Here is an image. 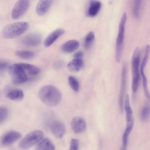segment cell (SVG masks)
Wrapping results in <instances>:
<instances>
[{"label": "cell", "instance_id": "484cf974", "mask_svg": "<svg viewBox=\"0 0 150 150\" xmlns=\"http://www.w3.org/2000/svg\"><path fill=\"white\" fill-rule=\"evenodd\" d=\"M150 52V45L147 44L146 47L144 55L142 61L140 69H144L149 59Z\"/></svg>", "mask_w": 150, "mask_h": 150}, {"label": "cell", "instance_id": "3957f363", "mask_svg": "<svg viewBox=\"0 0 150 150\" xmlns=\"http://www.w3.org/2000/svg\"><path fill=\"white\" fill-rule=\"evenodd\" d=\"M140 59V49L139 47H137L133 52L131 60L132 88L134 93L136 92L139 87L140 77L139 72Z\"/></svg>", "mask_w": 150, "mask_h": 150}, {"label": "cell", "instance_id": "ba28073f", "mask_svg": "<svg viewBox=\"0 0 150 150\" xmlns=\"http://www.w3.org/2000/svg\"><path fill=\"white\" fill-rule=\"evenodd\" d=\"M127 79V69L124 64L122 68L121 76V84L119 98V105L120 111L122 112L123 110L124 102L126 91Z\"/></svg>", "mask_w": 150, "mask_h": 150}, {"label": "cell", "instance_id": "d4e9b609", "mask_svg": "<svg viewBox=\"0 0 150 150\" xmlns=\"http://www.w3.org/2000/svg\"><path fill=\"white\" fill-rule=\"evenodd\" d=\"M69 84L72 90L76 92H78L79 88V82L77 79L73 76H70L68 78Z\"/></svg>", "mask_w": 150, "mask_h": 150}, {"label": "cell", "instance_id": "9c48e42d", "mask_svg": "<svg viewBox=\"0 0 150 150\" xmlns=\"http://www.w3.org/2000/svg\"><path fill=\"white\" fill-rule=\"evenodd\" d=\"M42 38V35L40 33L33 32L25 35L22 40L23 44L28 47H36L41 43Z\"/></svg>", "mask_w": 150, "mask_h": 150}, {"label": "cell", "instance_id": "5bb4252c", "mask_svg": "<svg viewBox=\"0 0 150 150\" xmlns=\"http://www.w3.org/2000/svg\"><path fill=\"white\" fill-rule=\"evenodd\" d=\"M71 126L72 129L76 133H80L84 131L86 127L84 119L79 116L76 117L72 120Z\"/></svg>", "mask_w": 150, "mask_h": 150}, {"label": "cell", "instance_id": "f546056e", "mask_svg": "<svg viewBox=\"0 0 150 150\" xmlns=\"http://www.w3.org/2000/svg\"><path fill=\"white\" fill-rule=\"evenodd\" d=\"M9 67L8 64L7 62L3 60H0V71L1 73L5 71Z\"/></svg>", "mask_w": 150, "mask_h": 150}, {"label": "cell", "instance_id": "603a6c76", "mask_svg": "<svg viewBox=\"0 0 150 150\" xmlns=\"http://www.w3.org/2000/svg\"><path fill=\"white\" fill-rule=\"evenodd\" d=\"M95 38V34L93 32L91 31L88 33L84 39V46L86 49H89L91 47Z\"/></svg>", "mask_w": 150, "mask_h": 150}, {"label": "cell", "instance_id": "d6986e66", "mask_svg": "<svg viewBox=\"0 0 150 150\" xmlns=\"http://www.w3.org/2000/svg\"><path fill=\"white\" fill-rule=\"evenodd\" d=\"M83 65V61L82 59L74 58L69 63L67 67L69 71L76 73L79 71Z\"/></svg>", "mask_w": 150, "mask_h": 150}, {"label": "cell", "instance_id": "e0dca14e", "mask_svg": "<svg viewBox=\"0 0 150 150\" xmlns=\"http://www.w3.org/2000/svg\"><path fill=\"white\" fill-rule=\"evenodd\" d=\"M79 42L75 40H69L64 43L61 47L62 50L66 53H71L76 50L79 47Z\"/></svg>", "mask_w": 150, "mask_h": 150}, {"label": "cell", "instance_id": "83f0119b", "mask_svg": "<svg viewBox=\"0 0 150 150\" xmlns=\"http://www.w3.org/2000/svg\"><path fill=\"white\" fill-rule=\"evenodd\" d=\"M8 114V109L4 107L0 108V123L4 122L6 119Z\"/></svg>", "mask_w": 150, "mask_h": 150}, {"label": "cell", "instance_id": "4fadbf2b", "mask_svg": "<svg viewBox=\"0 0 150 150\" xmlns=\"http://www.w3.org/2000/svg\"><path fill=\"white\" fill-rule=\"evenodd\" d=\"M124 108L126 113V126H134L133 113L130 104L129 97L128 94L125 95L124 100Z\"/></svg>", "mask_w": 150, "mask_h": 150}, {"label": "cell", "instance_id": "1f68e13d", "mask_svg": "<svg viewBox=\"0 0 150 150\" xmlns=\"http://www.w3.org/2000/svg\"><path fill=\"white\" fill-rule=\"evenodd\" d=\"M64 62L62 60H59L57 61L55 64V66L59 67H60L64 65Z\"/></svg>", "mask_w": 150, "mask_h": 150}, {"label": "cell", "instance_id": "9a60e30c", "mask_svg": "<svg viewBox=\"0 0 150 150\" xmlns=\"http://www.w3.org/2000/svg\"><path fill=\"white\" fill-rule=\"evenodd\" d=\"M50 129L54 134L57 137L60 138L65 132V127L64 124L59 121H54L50 125Z\"/></svg>", "mask_w": 150, "mask_h": 150}, {"label": "cell", "instance_id": "52a82bcc", "mask_svg": "<svg viewBox=\"0 0 150 150\" xmlns=\"http://www.w3.org/2000/svg\"><path fill=\"white\" fill-rule=\"evenodd\" d=\"M30 1L27 0L17 1L14 4L11 13V16L14 19L19 18L26 12L29 6Z\"/></svg>", "mask_w": 150, "mask_h": 150}, {"label": "cell", "instance_id": "cb8c5ba5", "mask_svg": "<svg viewBox=\"0 0 150 150\" xmlns=\"http://www.w3.org/2000/svg\"><path fill=\"white\" fill-rule=\"evenodd\" d=\"M150 112V105H145L143 108L140 114V118L142 122L146 121L148 118Z\"/></svg>", "mask_w": 150, "mask_h": 150}, {"label": "cell", "instance_id": "4316f807", "mask_svg": "<svg viewBox=\"0 0 150 150\" xmlns=\"http://www.w3.org/2000/svg\"><path fill=\"white\" fill-rule=\"evenodd\" d=\"M141 4V1L135 0L134 2L133 11L134 16L137 18H139V10Z\"/></svg>", "mask_w": 150, "mask_h": 150}, {"label": "cell", "instance_id": "8fae6325", "mask_svg": "<svg viewBox=\"0 0 150 150\" xmlns=\"http://www.w3.org/2000/svg\"><path fill=\"white\" fill-rule=\"evenodd\" d=\"M21 137V134L15 131H10L5 133L1 139V143L4 146L10 145L18 140Z\"/></svg>", "mask_w": 150, "mask_h": 150}, {"label": "cell", "instance_id": "f1b7e54d", "mask_svg": "<svg viewBox=\"0 0 150 150\" xmlns=\"http://www.w3.org/2000/svg\"><path fill=\"white\" fill-rule=\"evenodd\" d=\"M69 150H78L79 146V142L76 139H72L70 142Z\"/></svg>", "mask_w": 150, "mask_h": 150}, {"label": "cell", "instance_id": "5b68a950", "mask_svg": "<svg viewBox=\"0 0 150 150\" xmlns=\"http://www.w3.org/2000/svg\"><path fill=\"white\" fill-rule=\"evenodd\" d=\"M9 73L13 83L19 85L26 82L28 79V75L23 67L22 63H15L9 66Z\"/></svg>", "mask_w": 150, "mask_h": 150}, {"label": "cell", "instance_id": "2e32d148", "mask_svg": "<svg viewBox=\"0 0 150 150\" xmlns=\"http://www.w3.org/2000/svg\"><path fill=\"white\" fill-rule=\"evenodd\" d=\"M53 0H40L38 1L36 6L35 11L39 16L45 15L52 6Z\"/></svg>", "mask_w": 150, "mask_h": 150}, {"label": "cell", "instance_id": "4dcf8cb0", "mask_svg": "<svg viewBox=\"0 0 150 150\" xmlns=\"http://www.w3.org/2000/svg\"><path fill=\"white\" fill-rule=\"evenodd\" d=\"M83 55V52L81 50L76 52L74 55L75 58L81 59Z\"/></svg>", "mask_w": 150, "mask_h": 150}, {"label": "cell", "instance_id": "30bf717a", "mask_svg": "<svg viewBox=\"0 0 150 150\" xmlns=\"http://www.w3.org/2000/svg\"><path fill=\"white\" fill-rule=\"evenodd\" d=\"M4 91L6 97L11 100L20 101L24 98L23 92L20 89L7 86L5 87Z\"/></svg>", "mask_w": 150, "mask_h": 150}, {"label": "cell", "instance_id": "7c38bea8", "mask_svg": "<svg viewBox=\"0 0 150 150\" xmlns=\"http://www.w3.org/2000/svg\"><path fill=\"white\" fill-rule=\"evenodd\" d=\"M64 33V30L62 28H58L54 30L45 38L43 42L44 45L46 47H50Z\"/></svg>", "mask_w": 150, "mask_h": 150}, {"label": "cell", "instance_id": "ac0fdd59", "mask_svg": "<svg viewBox=\"0 0 150 150\" xmlns=\"http://www.w3.org/2000/svg\"><path fill=\"white\" fill-rule=\"evenodd\" d=\"M101 6V3L98 1L91 0L87 11L88 16L93 17L96 16L98 13Z\"/></svg>", "mask_w": 150, "mask_h": 150}, {"label": "cell", "instance_id": "8992f818", "mask_svg": "<svg viewBox=\"0 0 150 150\" xmlns=\"http://www.w3.org/2000/svg\"><path fill=\"white\" fill-rule=\"evenodd\" d=\"M43 132L39 130L33 131L24 137L20 141L19 146L23 149H27L35 145L42 139Z\"/></svg>", "mask_w": 150, "mask_h": 150}, {"label": "cell", "instance_id": "277c9868", "mask_svg": "<svg viewBox=\"0 0 150 150\" xmlns=\"http://www.w3.org/2000/svg\"><path fill=\"white\" fill-rule=\"evenodd\" d=\"M126 19V14L125 12L123 14L119 23L116 42L115 57L116 61L118 62L120 61L124 48L125 27Z\"/></svg>", "mask_w": 150, "mask_h": 150}, {"label": "cell", "instance_id": "ffe728a7", "mask_svg": "<svg viewBox=\"0 0 150 150\" xmlns=\"http://www.w3.org/2000/svg\"><path fill=\"white\" fill-rule=\"evenodd\" d=\"M35 150H55V148L49 139L45 138L38 144Z\"/></svg>", "mask_w": 150, "mask_h": 150}, {"label": "cell", "instance_id": "7a4b0ae2", "mask_svg": "<svg viewBox=\"0 0 150 150\" xmlns=\"http://www.w3.org/2000/svg\"><path fill=\"white\" fill-rule=\"evenodd\" d=\"M29 23L26 22H18L6 25L1 32L2 37L5 39L17 37L25 32L29 28Z\"/></svg>", "mask_w": 150, "mask_h": 150}, {"label": "cell", "instance_id": "44dd1931", "mask_svg": "<svg viewBox=\"0 0 150 150\" xmlns=\"http://www.w3.org/2000/svg\"><path fill=\"white\" fill-rule=\"evenodd\" d=\"M22 64L28 75L34 76L40 72V69L36 66L27 63H22Z\"/></svg>", "mask_w": 150, "mask_h": 150}, {"label": "cell", "instance_id": "6da1fadb", "mask_svg": "<svg viewBox=\"0 0 150 150\" xmlns=\"http://www.w3.org/2000/svg\"><path fill=\"white\" fill-rule=\"evenodd\" d=\"M38 96L45 104L50 107L57 105L62 98L60 91L55 87L51 85H47L42 87L39 91Z\"/></svg>", "mask_w": 150, "mask_h": 150}, {"label": "cell", "instance_id": "7402d4cb", "mask_svg": "<svg viewBox=\"0 0 150 150\" xmlns=\"http://www.w3.org/2000/svg\"><path fill=\"white\" fill-rule=\"evenodd\" d=\"M15 54L17 57L25 59H30L33 58L35 53L32 51L28 50H18L16 51Z\"/></svg>", "mask_w": 150, "mask_h": 150}]
</instances>
